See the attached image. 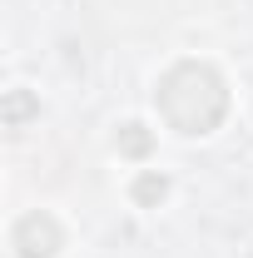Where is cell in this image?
Masks as SVG:
<instances>
[{"label":"cell","mask_w":253,"mask_h":258,"mask_svg":"<svg viewBox=\"0 0 253 258\" xmlns=\"http://www.w3.org/2000/svg\"><path fill=\"white\" fill-rule=\"evenodd\" d=\"M164 199V179H144V184H139V199Z\"/></svg>","instance_id":"1"}]
</instances>
